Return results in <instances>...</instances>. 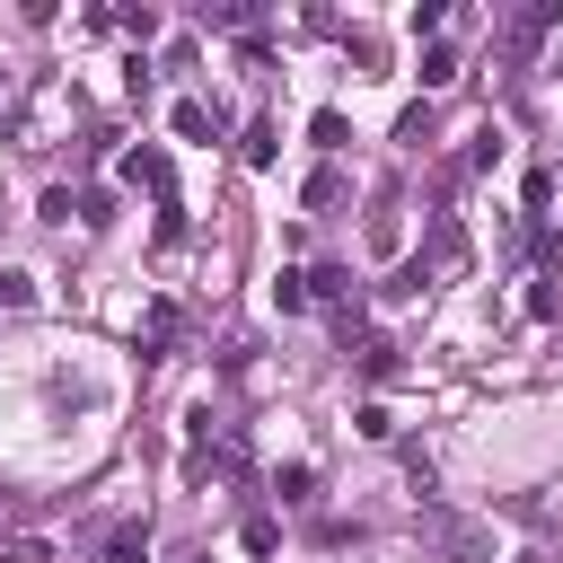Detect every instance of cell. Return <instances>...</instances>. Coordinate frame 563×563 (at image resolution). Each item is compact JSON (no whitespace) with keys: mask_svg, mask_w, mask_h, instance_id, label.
<instances>
[{"mask_svg":"<svg viewBox=\"0 0 563 563\" xmlns=\"http://www.w3.org/2000/svg\"><path fill=\"white\" fill-rule=\"evenodd\" d=\"M431 545H440V563H484L493 537H484L475 519H440V510H431Z\"/></svg>","mask_w":563,"mask_h":563,"instance_id":"6da1fadb","label":"cell"},{"mask_svg":"<svg viewBox=\"0 0 563 563\" xmlns=\"http://www.w3.org/2000/svg\"><path fill=\"white\" fill-rule=\"evenodd\" d=\"M554 18H563V9H554V0H537V9H519V18H510V26H501V44H510V62H528V53H537V35H545V26H554Z\"/></svg>","mask_w":563,"mask_h":563,"instance_id":"7a4b0ae2","label":"cell"},{"mask_svg":"<svg viewBox=\"0 0 563 563\" xmlns=\"http://www.w3.org/2000/svg\"><path fill=\"white\" fill-rule=\"evenodd\" d=\"M123 176H132V185H150V194L167 202V150H132V158H123Z\"/></svg>","mask_w":563,"mask_h":563,"instance_id":"3957f363","label":"cell"},{"mask_svg":"<svg viewBox=\"0 0 563 563\" xmlns=\"http://www.w3.org/2000/svg\"><path fill=\"white\" fill-rule=\"evenodd\" d=\"M176 132H185V141H211V132H220V106L185 97V106H176Z\"/></svg>","mask_w":563,"mask_h":563,"instance_id":"277c9868","label":"cell"},{"mask_svg":"<svg viewBox=\"0 0 563 563\" xmlns=\"http://www.w3.org/2000/svg\"><path fill=\"white\" fill-rule=\"evenodd\" d=\"M361 378H396V343L387 334H361Z\"/></svg>","mask_w":563,"mask_h":563,"instance_id":"5b68a950","label":"cell"},{"mask_svg":"<svg viewBox=\"0 0 563 563\" xmlns=\"http://www.w3.org/2000/svg\"><path fill=\"white\" fill-rule=\"evenodd\" d=\"M202 26H255V0H211Z\"/></svg>","mask_w":563,"mask_h":563,"instance_id":"8992f818","label":"cell"},{"mask_svg":"<svg viewBox=\"0 0 563 563\" xmlns=\"http://www.w3.org/2000/svg\"><path fill=\"white\" fill-rule=\"evenodd\" d=\"M449 79H457V53L431 44V53H422V88H449Z\"/></svg>","mask_w":563,"mask_h":563,"instance_id":"52a82bcc","label":"cell"},{"mask_svg":"<svg viewBox=\"0 0 563 563\" xmlns=\"http://www.w3.org/2000/svg\"><path fill=\"white\" fill-rule=\"evenodd\" d=\"M308 132H317V150H343V141H352V123H343V114H334V106H325V114H317V123H308Z\"/></svg>","mask_w":563,"mask_h":563,"instance_id":"ba28073f","label":"cell"},{"mask_svg":"<svg viewBox=\"0 0 563 563\" xmlns=\"http://www.w3.org/2000/svg\"><path fill=\"white\" fill-rule=\"evenodd\" d=\"M528 317H563V282H554V273L528 290Z\"/></svg>","mask_w":563,"mask_h":563,"instance_id":"9c48e42d","label":"cell"},{"mask_svg":"<svg viewBox=\"0 0 563 563\" xmlns=\"http://www.w3.org/2000/svg\"><path fill=\"white\" fill-rule=\"evenodd\" d=\"M282 501H317V466H282Z\"/></svg>","mask_w":563,"mask_h":563,"instance_id":"30bf717a","label":"cell"},{"mask_svg":"<svg viewBox=\"0 0 563 563\" xmlns=\"http://www.w3.org/2000/svg\"><path fill=\"white\" fill-rule=\"evenodd\" d=\"M26 299H35V282H26V273H9V264H0V308H26Z\"/></svg>","mask_w":563,"mask_h":563,"instance_id":"8fae6325","label":"cell"},{"mask_svg":"<svg viewBox=\"0 0 563 563\" xmlns=\"http://www.w3.org/2000/svg\"><path fill=\"white\" fill-rule=\"evenodd\" d=\"M106 563H150V545H141V537H114V545H106Z\"/></svg>","mask_w":563,"mask_h":563,"instance_id":"7c38bea8","label":"cell"},{"mask_svg":"<svg viewBox=\"0 0 563 563\" xmlns=\"http://www.w3.org/2000/svg\"><path fill=\"white\" fill-rule=\"evenodd\" d=\"M0 528H9V501H0Z\"/></svg>","mask_w":563,"mask_h":563,"instance_id":"4fadbf2b","label":"cell"}]
</instances>
